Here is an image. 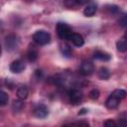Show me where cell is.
Masks as SVG:
<instances>
[{"label": "cell", "mask_w": 127, "mask_h": 127, "mask_svg": "<svg viewBox=\"0 0 127 127\" xmlns=\"http://www.w3.org/2000/svg\"><path fill=\"white\" fill-rule=\"evenodd\" d=\"M23 107V103L20 101V100H14L13 101V105H12V108L14 111H20Z\"/></svg>", "instance_id": "obj_18"}, {"label": "cell", "mask_w": 127, "mask_h": 127, "mask_svg": "<svg viewBox=\"0 0 127 127\" xmlns=\"http://www.w3.org/2000/svg\"><path fill=\"white\" fill-rule=\"evenodd\" d=\"M104 127H117V124L115 123V121L108 119L104 122Z\"/></svg>", "instance_id": "obj_21"}, {"label": "cell", "mask_w": 127, "mask_h": 127, "mask_svg": "<svg viewBox=\"0 0 127 127\" xmlns=\"http://www.w3.org/2000/svg\"><path fill=\"white\" fill-rule=\"evenodd\" d=\"M119 103H120V100H118L117 98H115V97L112 96V95H110V96L106 99V101H105V105H106V107L109 108V109H114V108H116V107L119 105Z\"/></svg>", "instance_id": "obj_8"}, {"label": "cell", "mask_w": 127, "mask_h": 127, "mask_svg": "<svg viewBox=\"0 0 127 127\" xmlns=\"http://www.w3.org/2000/svg\"><path fill=\"white\" fill-rule=\"evenodd\" d=\"M116 47H117V50L121 53H125L127 51V44H126V40L125 38H122L121 40H119L117 43H116Z\"/></svg>", "instance_id": "obj_13"}, {"label": "cell", "mask_w": 127, "mask_h": 127, "mask_svg": "<svg viewBox=\"0 0 127 127\" xmlns=\"http://www.w3.org/2000/svg\"><path fill=\"white\" fill-rule=\"evenodd\" d=\"M112 96H114L115 98H117L118 100H121L123 98H125L126 96V91L124 89H115L112 93H111Z\"/></svg>", "instance_id": "obj_15"}, {"label": "cell", "mask_w": 127, "mask_h": 127, "mask_svg": "<svg viewBox=\"0 0 127 127\" xmlns=\"http://www.w3.org/2000/svg\"><path fill=\"white\" fill-rule=\"evenodd\" d=\"M79 127H89V126H88L86 123H82V124L79 125Z\"/></svg>", "instance_id": "obj_24"}, {"label": "cell", "mask_w": 127, "mask_h": 127, "mask_svg": "<svg viewBox=\"0 0 127 127\" xmlns=\"http://www.w3.org/2000/svg\"><path fill=\"white\" fill-rule=\"evenodd\" d=\"M6 46L7 49L9 50H13L17 47V40L14 36H9L6 38Z\"/></svg>", "instance_id": "obj_12"}, {"label": "cell", "mask_w": 127, "mask_h": 127, "mask_svg": "<svg viewBox=\"0 0 127 127\" xmlns=\"http://www.w3.org/2000/svg\"><path fill=\"white\" fill-rule=\"evenodd\" d=\"M69 41H71V43H72L75 47H81V46H83V44H84V40H83L82 36L79 35V34H76V33H72V35H71Z\"/></svg>", "instance_id": "obj_7"}, {"label": "cell", "mask_w": 127, "mask_h": 127, "mask_svg": "<svg viewBox=\"0 0 127 127\" xmlns=\"http://www.w3.org/2000/svg\"><path fill=\"white\" fill-rule=\"evenodd\" d=\"M1 52H2V50H1V46H0V55H1Z\"/></svg>", "instance_id": "obj_25"}, {"label": "cell", "mask_w": 127, "mask_h": 127, "mask_svg": "<svg viewBox=\"0 0 127 127\" xmlns=\"http://www.w3.org/2000/svg\"><path fill=\"white\" fill-rule=\"evenodd\" d=\"M98 77L100 79H108L110 77V71L106 67H100L98 70Z\"/></svg>", "instance_id": "obj_14"}, {"label": "cell", "mask_w": 127, "mask_h": 127, "mask_svg": "<svg viewBox=\"0 0 127 127\" xmlns=\"http://www.w3.org/2000/svg\"><path fill=\"white\" fill-rule=\"evenodd\" d=\"M27 58H28V60H29L30 62L36 61L37 58H38V53H37V51H36V50H30V51L28 52V54H27Z\"/></svg>", "instance_id": "obj_16"}, {"label": "cell", "mask_w": 127, "mask_h": 127, "mask_svg": "<svg viewBox=\"0 0 127 127\" xmlns=\"http://www.w3.org/2000/svg\"><path fill=\"white\" fill-rule=\"evenodd\" d=\"M33 39L39 45H47L51 41V35L46 31H38L34 34Z\"/></svg>", "instance_id": "obj_2"}, {"label": "cell", "mask_w": 127, "mask_h": 127, "mask_svg": "<svg viewBox=\"0 0 127 127\" xmlns=\"http://www.w3.org/2000/svg\"><path fill=\"white\" fill-rule=\"evenodd\" d=\"M28 88L26 85H21L17 90V96L19 99H26L28 97Z\"/></svg>", "instance_id": "obj_10"}, {"label": "cell", "mask_w": 127, "mask_h": 127, "mask_svg": "<svg viewBox=\"0 0 127 127\" xmlns=\"http://www.w3.org/2000/svg\"><path fill=\"white\" fill-rule=\"evenodd\" d=\"M68 97H69V100L71 103L77 104L82 99V92L78 89H71L68 92Z\"/></svg>", "instance_id": "obj_3"}, {"label": "cell", "mask_w": 127, "mask_h": 127, "mask_svg": "<svg viewBox=\"0 0 127 127\" xmlns=\"http://www.w3.org/2000/svg\"><path fill=\"white\" fill-rule=\"evenodd\" d=\"M93 58L95 60H99V61H103V62H106V61L110 60V56L107 53L102 52V51H96L93 55Z\"/></svg>", "instance_id": "obj_9"}, {"label": "cell", "mask_w": 127, "mask_h": 127, "mask_svg": "<svg viewBox=\"0 0 127 127\" xmlns=\"http://www.w3.org/2000/svg\"><path fill=\"white\" fill-rule=\"evenodd\" d=\"M48 114H49L48 107L44 104H40L34 109V115L38 118H45Z\"/></svg>", "instance_id": "obj_5"}, {"label": "cell", "mask_w": 127, "mask_h": 127, "mask_svg": "<svg viewBox=\"0 0 127 127\" xmlns=\"http://www.w3.org/2000/svg\"><path fill=\"white\" fill-rule=\"evenodd\" d=\"M57 33L62 40H70V37L73 32H71V29L68 25L64 23H59L57 25Z\"/></svg>", "instance_id": "obj_1"}, {"label": "cell", "mask_w": 127, "mask_h": 127, "mask_svg": "<svg viewBox=\"0 0 127 127\" xmlns=\"http://www.w3.org/2000/svg\"><path fill=\"white\" fill-rule=\"evenodd\" d=\"M89 97L91 99H97L99 97V91H98V89H92L89 92Z\"/></svg>", "instance_id": "obj_20"}, {"label": "cell", "mask_w": 127, "mask_h": 127, "mask_svg": "<svg viewBox=\"0 0 127 127\" xmlns=\"http://www.w3.org/2000/svg\"><path fill=\"white\" fill-rule=\"evenodd\" d=\"M62 52H63V54H64V56H66V57L70 56V54H71V50H70L69 46H67V45H64V46L62 47Z\"/></svg>", "instance_id": "obj_19"}, {"label": "cell", "mask_w": 127, "mask_h": 127, "mask_svg": "<svg viewBox=\"0 0 127 127\" xmlns=\"http://www.w3.org/2000/svg\"><path fill=\"white\" fill-rule=\"evenodd\" d=\"M62 127H67V126H66V125H64V126H62Z\"/></svg>", "instance_id": "obj_26"}, {"label": "cell", "mask_w": 127, "mask_h": 127, "mask_svg": "<svg viewBox=\"0 0 127 127\" xmlns=\"http://www.w3.org/2000/svg\"><path fill=\"white\" fill-rule=\"evenodd\" d=\"M25 69V64L21 60H16L10 64V70L14 73H20Z\"/></svg>", "instance_id": "obj_4"}, {"label": "cell", "mask_w": 127, "mask_h": 127, "mask_svg": "<svg viewBox=\"0 0 127 127\" xmlns=\"http://www.w3.org/2000/svg\"><path fill=\"white\" fill-rule=\"evenodd\" d=\"M119 22L121 23V25H122L123 27H125V26H126V17H125V15H123V16H122V19H121Z\"/></svg>", "instance_id": "obj_23"}, {"label": "cell", "mask_w": 127, "mask_h": 127, "mask_svg": "<svg viewBox=\"0 0 127 127\" xmlns=\"http://www.w3.org/2000/svg\"><path fill=\"white\" fill-rule=\"evenodd\" d=\"M8 99H9V97H8V94L5 92V91H3V90H0V105H5L7 102H8Z\"/></svg>", "instance_id": "obj_17"}, {"label": "cell", "mask_w": 127, "mask_h": 127, "mask_svg": "<svg viewBox=\"0 0 127 127\" xmlns=\"http://www.w3.org/2000/svg\"><path fill=\"white\" fill-rule=\"evenodd\" d=\"M94 66L90 62H83L80 65V73L82 75H89L93 72Z\"/></svg>", "instance_id": "obj_6"}, {"label": "cell", "mask_w": 127, "mask_h": 127, "mask_svg": "<svg viewBox=\"0 0 127 127\" xmlns=\"http://www.w3.org/2000/svg\"><path fill=\"white\" fill-rule=\"evenodd\" d=\"M95 12H96V5H94V4H89V5H87L85 8H84V10H83V14L86 16V17H91V16H93L94 14H95Z\"/></svg>", "instance_id": "obj_11"}, {"label": "cell", "mask_w": 127, "mask_h": 127, "mask_svg": "<svg viewBox=\"0 0 127 127\" xmlns=\"http://www.w3.org/2000/svg\"><path fill=\"white\" fill-rule=\"evenodd\" d=\"M126 126H127L126 120L125 119H120L119 120V127H126Z\"/></svg>", "instance_id": "obj_22"}]
</instances>
